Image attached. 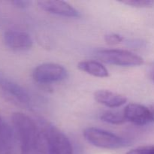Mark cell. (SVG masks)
Returning <instances> with one entry per match:
<instances>
[{
    "label": "cell",
    "mask_w": 154,
    "mask_h": 154,
    "mask_svg": "<svg viewBox=\"0 0 154 154\" xmlns=\"http://www.w3.org/2000/svg\"><path fill=\"white\" fill-rule=\"evenodd\" d=\"M16 138L20 144L21 154H49V141L45 127L21 112L11 116Z\"/></svg>",
    "instance_id": "6da1fadb"
},
{
    "label": "cell",
    "mask_w": 154,
    "mask_h": 154,
    "mask_svg": "<svg viewBox=\"0 0 154 154\" xmlns=\"http://www.w3.org/2000/svg\"><path fill=\"white\" fill-rule=\"evenodd\" d=\"M0 96L17 106H31V96L27 90L2 74H0Z\"/></svg>",
    "instance_id": "7a4b0ae2"
},
{
    "label": "cell",
    "mask_w": 154,
    "mask_h": 154,
    "mask_svg": "<svg viewBox=\"0 0 154 154\" xmlns=\"http://www.w3.org/2000/svg\"><path fill=\"white\" fill-rule=\"evenodd\" d=\"M84 137L90 144L95 147L104 149H118L126 147L129 141L124 138L96 127H88L84 129Z\"/></svg>",
    "instance_id": "3957f363"
},
{
    "label": "cell",
    "mask_w": 154,
    "mask_h": 154,
    "mask_svg": "<svg viewBox=\"0 0 154 154\" xmlns=\"http://www.w3.org/2000/svg\"><path fill=\"white\" fill-rule=\"evenodd\" d=\"M95 56L103 63L119 66H139L144 63V60L141 57L124 50H99L96 51Z\"/></svg>",
    "instance_id": "277c9868"
},
{
    "label": "cell",
    "mask_w": 154,
    "mask_h": 154,
    "mask_svg": "<svg viewBox=\"0 0 154 154\" xmlns=\"http://www.w3.org/2000/svg\"><path fill=\"white\" fill-rule=\"evenodd\" d=\"M32 77L39 84H51L66 79L68 72L63 66L56 63H44L34 69Z\"/></svg>",
    "instance_id": "5b68a950"
},
{
    "label": "cell",
    "mask_w": 154,
    "mask_h": 154,
    "mask_svg": "<svg viewBox=\"0 0 154 154\" xmlns=\"http://www.w3.org/2000/svg\"><path fill=\"white\" fill-rule=\"evenodd\" d=\"M44 127L49 141V154H73L70 141L63 132L47 123Z\"/></svg>",
    "instance_id": "8992f818"
},
{
    "label": "cell",
    "mask_w": 154,
    "mask_h": 154,
    "mask_svg": "<svg viewBox=\"0 0 154 154\" xmlns=\"http://www.w3.org/2000/svg\"><path fill=\"white\" fill-rule=\"evenodd\" d=\"M126 121L138 126L150 124L154 121V114L151 109L136 103L129 104L123 110Z\"/></svg>",
    "instance_id": "52a82bcc"
},
{
    "label": "cell",
    "mask_w": 154,
    "mask_h": 154,
    "mask_svg": "<svg viewBox=\"0 0 154 154\" xmlns=\"http://www.w3.org/2000/svg\"><path fill=\"white\" fill-rule=\"evenodd\" d=\"M5 45L12 51H23L32 47L33 41L29 34L23 31L9 29L3 35Z\"/></svg>",
    "instance_id": "ba28073f"
},
{
    "label": "cell",
    "mask_w": 154,
    "mask_h": 154,
    "mask_svg": "<svg viewBox=\"0 0 154 154\" xmlns=\"http://www.w3.org/2000/svg\"><path fill=\"white\" fill-rule=\"evenodd\" d=\"M38 5L42 10L50 14L66 17H79L80 13L71 5L63 1H39Z\"/></svg>",
    "instance_id": "9c48e42d"
},
{
    "label": "cell",
    "mask_w": 154,
    "mask_h": 154,
    "mask_svg": "<svg viewBox=\"0 0 154 154\" xmlns=\"http://www.w3.org/2000/svg\"><path fill=\"white\" fill-rule=\"evenodd\" d=\"M94 99L98 103L108 108H119L127 102L126 96L106 90H100L94 93Z\"/></svg>",
    "instance_id": "30bf717a"
},
{
    "label": "cell",
    "mask_w": 154,
    "mask_h": 154,
    "mask_svg": "<svg viewBox=\"0 0 154 154\" xmlns=\"http://www.w3.org/2000/svg\"><path fill=\"white\" fill-rule=\"evenodd\" d=\"M78 68L82 72L97 78H107L109 76L108 69L101 63L94 60H85L78 63Z\"/></svg>",
    "instance_id": "8fae6325"
},
{
    "label": "cell",
    "mask_w": 154,
    "mask_h": 154,
    "mask_svg": "<svg viewBox=\"0 0 154 154\" xmlns=\"http://www.w3.org/2000/svg\"><path fill=\"white\" fill-rule=\"evenodd\" d=\"M16 138L14 128L11 127L0 115V140L14 145Z\"/></svg>",
    "instance_id": "7c38bea8"
},
{
    "label": "cell",
    "mask_w": 154,
    "mask_h": 154,
    "mask_svg": "<svg viewBox=\"0 0 154 154\" xmlns=\"http://www.w3.org/2000/svg\"><path fill=\"white\" fill-rule=\"evenodd\" d=\"M100 118L102 121L110 124L120 125L126 122V117L123 112L119 111H106L102 114Z\"/></svg>",
    "instance_id": "4fadbf2b"
},
{
    "label": "cell",
    "mask_w": 154,
    "mask_h": 154,
    "mask_svg": "<svg viewBox=\"0 0 154 154\" xmlns=\"http://www.w3.org/2000/svg\"><path fill=\"white\" fill-rule=\"evenodd\" d=\"M120 2L135 8H148L154 4V2L151 0H126Z\"/></svg>",
    "instance_id": "5bb4252c"
},
{
    "label": "cell",
    "mask_w": 154,
    "mask_h": 154,
    "mask_svg": "<svg viewBox=\"0 0 154 154\" xmlns=\"http://www.w3.org/2000/svg\"><path fill=\"white\" fill-rule=\"evenodd\" d=\"M105 41L108 45H116L120 44L123 41V37L116 33H111L105 36Z\"/></svg>",
    "instance_id": "9a60e30c"
},
{
    "label": "cell",
    "mask_w": 154,
    "mask_h": 154,
    "mask_svg": "<svg viewBox=\"0 0 154 154\" xmlns=\"http://www.w3.org/2000/svg\"><path fill=\"white\" fill-rule=\"evenodd\" d=\"M127 154H154V146H144L130 150Z\"/></svg>",
    "instance_id": "2e32d148"
},
{
    "label": "cell",
    "mask_w": 154,
    "mask_h": 154,
    "mask_svg": "<svg viewBox=\"0 0 154 154\" xmlns=\"http://www.w3.org/2000/svg\"><path fill=\"white\" fill-rule=\"evenodd\" d=\"M0 154H15L14 145L0 140Z\"/></svg>",
    "instance_id": "e0dca14e"
},
{
    "label": "cell",
    "mask_w": 154,
    "mask_h": 154,
    "mask_svg": "<svg viewBox=\"0 0 154 154\" xmlns=\"http://www.w3.org/2000/svg\"><path fill=\"white\" fill-rule=\"evenodd\" d=\"M11 3L15 6V7L21 9L28 8L30 5V2L25 1V0H16V1L11 2Z\"/></svg>",
    "instance_id": "ac0fdd59"
},
{
    "label": "cell",
    "mask_w": 154,
    "mask_h": 154,
    "mask_svg": "<svg viewBox=\"0 0 154 154\" xmlns=\"http://www.w3.org/2000/svg\"><path fill=\"white\" fill-rule=\"evenodd\" d=\"M151 78H152V79H153V81H154V70L152 72V73H151Z\"/></svg>",
    "instance_id": "d6986e66"
},
{
    "label": "cell",
    "mask_w": 154,
    "mask_h": 154,
    "mask_svg": "<svg viewBox=\"0 0 154 154\" xmlns=\"http://www.w3.org/2000/svg\"><path fill=\"white\" fill-rule=\"evenodd\" d=\"M151 110H152V111H153V114H154V106H153V107H152Z\"/></svg>",
    "instance_id": "ffe728a7"
}]
</instances>
